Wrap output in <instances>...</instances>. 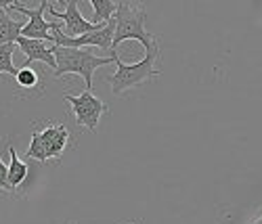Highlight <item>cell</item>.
Segmentation results:
<instances>
[{
  "instance_id": "obj_17",
  "label": "cell",
  "mask_w": 262,
  "mask_h": 224,
  "mask_svg": "<svg viewBox=\"0 0 262 224\" xmlns=\"http://www.w3.org/2000/svg\"><path fill=\"white\" fill-rule=\"evenodd\" d=\"M254 224H262V210H260V216L254 220Z\"/></svg>"
},
{
  "instance_id": "obj_6",
  "label": "cell",
  "mask_w": 262,
  "mask_h": 224,
  "mask_svg": "<svg viewBox=\"0 0 262 224\" xmlns=\"http://www.w3.org/2000/svg\"><path fill=\"white\" fill-rule=\"evenodd\" d=\"M49 15H53L57 19H63L61 30H63L65 36H70V38H80V36H86V34H93V32H97L101 28V26L95 24V21H89V19L82 17V13L78 11L76 0H68V3H65V13L55 11L53 3H51Z\"/></svg>"
},
{
  "instance_id": "obj_9",
  "label": "cell",
  "mask_w": 262,
  "mask_h": 224,
  "mask_svg": "<svg viewBox=\"0 0 262 224\" xmlns=\"http://www.w3.org/2000/svg\"><path fill=\"white\" fill-rule=\"evenodd\" d=\"M24 26L26 24H21V21L11 19L7 9L0 11V47H5V44H15L21 38Z\"/></svg>"
},
{
  "instance_id": "obj_2",
  "label": "cell",
  "mask_w": 262,
  "mask_h": 224,
  "mask_svg": "<svg viewBox=\"0 0 262 224\" xmlns=\"http://www.w3.org/2000/svg\"><path fill=\"white\" fill-rule=\"evenodd\" d=\"M116 34H114V49H118L122 42L126 40H137L141 42L145 51H151L160 47L158 44V38L151 36L149 30H147V9L143 5H133V3H122L118 5V11H116Z\"/></svg>"
},
{
  "instance_id": "obj_5",
  "label": "cell",
  "mask_w": 262,
  "mask_h": 224,
  "mask_svg": "<svg viewBox=\"0 0 262 224\" xmlns=\"http://www.w3.org/2000/svg\"><path fill=\"white\" fill-rule=\"evenodd\" d=\"M49 7H51L49 0H42V3L36 9H28L24 3L13 0L9 9H17L19 13H24L28 17V24L24 26V32H21V36L30 38V40H45V42H51V47H55L53 24H49V21L45 19V13L49 11Z\"/></svg>"
},
{
  "instance_id": "obj_4",
  "label": "cell",
  "mask_w": 262,
  "mask_h": 224,
  "mask_svg": "<svg viewBox=\"0 0 262 224\" xmlns=\"http://www.w3.org/2000/svg\"><path fill=\"white\" fill-rule=\"evenodd\" d=\"M63 99L72 105V111H74V116H76L78 126L91 130V132H97L99 130L101 116L109 111V107L99 97H95L91 91H82V95H78V97L63 95Z\"/></svg>"
},
{
  "instance_id": "obj_18",
  "label": "cell",
  "mask_w": 262,
  "mask_h": 224,
  "mask_svg": "<svg viewBox=\"0 0 262 224\" xmlns=\"http://www.w3.org/2000/svg\"><path fill=\"white\" fill-rule=\"evenodd\" d=\"M128 224H139V222H128Z\"/></svg>"
},
{
  "instance_id": "obj_12",
  "label": "cell",
  "mask_w": 262,
  "mask_h": 224,
  "mask_svg": "<svg viewBox=\"0 0 262 224\" xmlns=\"http://www.w3.org/2000/svg\"><path fill=\"white\" fill-rule=\"evenodd\" d=\"M15 82H17L19 88H24V91H34V88L38 86V82H40V76L32 67V63H26L24 67H19V72L15 76Z\"/></svg>"
},
{
  "instance_id": "obj_7",
  "label": "cell",
  "mask_w": 262,
  "mask_h": 224,
  "mask_svg": "<svg viewBox=\"0 0 262 224\" xmlns=\"http://www.w3.org/2000/svg\"><path fill=\"white\" fill-rule=\"evenodd\" d=\"M19 51L26 55V63H32V61H42L47 63L49 67H55L57 70V61H55V55H53V47H49V44L45 40H30V38H24L21 36L17 42Z\"/></svg>"
},
{
  "instance_id": "obj_8",
  "label": "cell",
  "mask_w": 262,
  "mask_h": 224,
  "mask_svg": "<svg viewBox=\"0 0 262 224\" xmlns=\"http://www.w3.org/2000/svg\"><path fill=\"white\" fill-rule=\"evenodd\" d=\"M42 137V143H45L47 147V155L49 160H61L63 155V149L65 145H68V128H65V124H47V128L40 132Z\"/></svg>"
},
{
  "instance_id": "obj_11",
  "label": "cell",
  "mask_w": 262,
  "mask_h": 224,
  "mask_svg": "<svg viewBox=\"0 0 262 224\" xmlns=\"http://www.w3.org/2000/svg\"><path fill=\"white\" fill-rule=\"evenodd\" d=\"M118 5L120 3H116V0H91V7L95 11V24L103 26L107 21H112L118 11Z\"/></svg>"
},
{
  "instance_id": "obj_3",
  "label": "cell",
  "mask_w": 262,
  "mask_h": 224,
  "mask_svg": "<svg viewBox=\"0 0 262 224\" xmlns=\"http://www.w3.org/2000/svg\"><path fill=\"white\" fill-rule=\"evenodd\" d=\"M53 55L57 61V70H55V78H63L70 74H78L84 84L86 91L93 93V74L95 70L109 63H116L118 55L112 57H97L86 49H63V47H53Z\"/></svg>"
},
{
  "instance_id": "obj_10",
  "label": "cell",
  "mask_w": 262,
  "mask_h": 224,
  "mask_svg": "<svg viewBox=\"0 0 262 224\" xmlns=\"http://www.w3.org/2000/svg\"><path fill=\"white\" fill-rule=\"evenodd\" d=\"M9 158H11V162H9V185H11V191H13V189L24 185V181L28 178V170L30 168H28L26 162H21L17 158V151H15L13 145H9Z\"/></svg>"
},
{
  "instance_id": "obj_13",
  "label": "cell",
  "mask_w": 262,
  "mask_h": 224,
  "mask_svg": "<svg viewBox=\"0 0 262 224\" xmlns=\"http://www.w3.org/2000/svg\"><path fill=\"white\" fill-rule=\"evenodd\" d=\"M26 160H38V162H47L49 160V155H47V147L45 143H42V137H40V132L34 128L32 130V145L26 153Z\"/></svg>"
},
{
  "instance_id": "obj_15",
  "label": "cell",
  "mask_w": 262,
  "mask_h": 224,
  "mask_svg": "<svg viewBox=\"0 0 262 224\" xmlns=\"http://www.w3.org/2000/svg\"><path fill=\"white\" fill-rule=\"evenodd\" d=\"M0 189L11 191V185H9V166L3 160H0Z\"/></svg>"
},
{
  "instance_id": "obj_14",
  "label": "cell",
  "mask_w": 262,
  "mask_h": 224,
  "mask_svg": "<svg viewBox=\"0 0 262 224\" xmlns=\"http://www.w3.org/2000/svg\"><path fill=\"white\" fill-rule=\"evenodd\" d=\"M13 53H15V44L0 47V74H11L15 78L19 70L13 65Z\"/></svg>"
},
{
  "instance_id": "obj_16",
  "label": "cell",
  "mask_w": 262,
  "mask_h": 224,
  "mask_svg": "<svg viewBox=\"0 0 262 224\" xmlns=\"http://www.w3.org/2000/svg\"><path fill=\"white\" fill-rule=\"evenodd\" d=\"M11 3H13V0H0V11L9 9V7H11Z\"/></svg>"
},
{
  "instance_id": "obj_19",
  "label": "cell",
  "mask_w": 262,
  "mask_h": 224,
  "mask_svg": "<svg viewBox=\"0 0 262 224\" xmlns=\"http://www.w3.org/2000/svg\"><path fill=\"white\" fill-rule=\"evenodd\" d=\"M70 224H76V222H70Z\"/></svg>"
},
{
  "instance_id": "obj_1",
  "label": "cell",
  "mask_w": 262,
  "mask_h": 224,
  "mask_svg": "<svg viewBox=\"0 0 262 224\" xmlns=\"http://www.w3.org/2000/svg\"><path fill=\"white\" fill-rule=\"evenodd\" d=\"M160 61V47L151 49V51H145V57L133 65H126L120 57H116V74H109L105 80L112 86V93L114 95H124L130 88H137V86H143L151 80H156L162 72L156 67V63Z\"/></svg>"
}]
</instances>
